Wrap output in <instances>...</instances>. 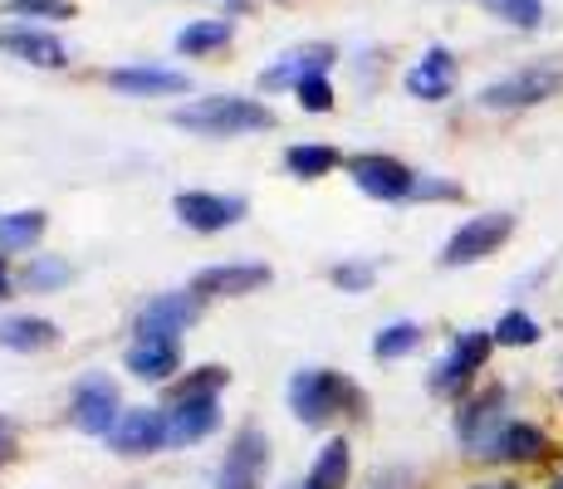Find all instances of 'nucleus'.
Segmentation results:
<instances>
[{
  "instance_id": "nucleus-1",
  "label": "nucleus",
  "mask_w": 563,
  "mask_h": 489,
  "mask_svg": "<svg viewBox=\"0 0 563 489\" xmlns=\"http://www.w3.org/2000/svg\"><path fill=\"white\" fill-rule=\"evenodd\" d=\"M510 387L505 382H481L465 401H456V416H451V431H456V445L465 460L475 465H495L500 455V436L510 426Z\"/></svg>"
},
{
  "instance_id": "nucleus-2",
  "label": "nucleus",
  "mask_w": 563,
  "mask_h": 489,
  "mask_svg": "<svg viewBox=\"0 0 563 489\" xmlns=\"http://www.w3.org/2000/svg\"><path fill=\"white\" fill-rule=\"evenodd\" d=\"M279 118L269 103L260 98H241V93H216V98H197V103L172 108V127H187L197 137H245V133H269Z\"/></svg>"
},
{
  "instance_id": "nucleus-3",
  "label": "nucleus",
  "mask_w": 563,
  "mask_h": 489,
  "mask_svg": "<svg viewBox=\"0 0 563 489\" xmlns=\"http://www.w3.org/2000/svg\"><path fill=\"white\" fill-rule=\"evenodd\" d=\"M495 357V333L490 329H461L451 333L446 353L431 363L427 373V391L441 401H465L475 387H481V373Z\"/></svg>"
},
{
  "instance_id": "nucleus-4",
  "label": "nucleus",
  "mask_w": 563,
  "mask_h": 489,
  "mask_svg": "<svg viewBox=\"0 0 563 489\" xmlns=\"http://www.w3.org/2000/svg\"><path fill=\"white\" fill-rule=\"evenodd\" d=\"M289 411L305 426H329L349 411H363V391L333 367H305V373L289 377Z\"/></svg>"
},
{
  "instance_id": "nucleus-5",
  "label": "nucleus",
  "mask_w": 563,
  "mask_h": 489,
  "mask_svg": "<svg viewBox=\"0 0 563 489\" xmlns=\"http://www.w3.org/2000/svg\"><path fill=\"white\" fill-rule=\"evenodd\" d=\"M515 215L510 211H481L471 221H461L456 231L446 235L441 245V269H471V265H485L490 255H500L515 235Z\"/></svg>"
},
{
  "instance_id": "nucleus-6",
  "label": "nucleus",
  "mask_w": 563,
  "mask_h": 489,
  "mask_svg": "<svg viewBox=\"0 0 563 489\" xmlns=\"http://www.w3.org/2000/svg\"><path fill=\"white\" fill-rule=\"evenodd\" d=\"M559 89H563L559 69H549V64H529V69H515V74H505V79L485 84V89L475 93V108H485V113H525V108L549 103Z\"/></svg>"
},
{
  "instance_id": "nucleus-7",
  "label": "nucleus",
  "mask_w": 563,
  "mask_h": 489,
  "mask_svg": "<svg viewBox=\"0 0 563 489\" xmlns=\"http://www.w3.org/2000/svg\"><path fill=\"white\" fill-rule=\"evenodd\" d=\"M343 171L373 201L397 205V201H411V191H417V171L402 157H393V152H353V157H343Z\"/></svg>"
},
{
  "instance_id": "nucleus-8",
  "label": "nucleus",
  "mask_w": 563,
  "mask_h": 489,
  "mask_svg": "<svg viewBox=\"0 0 563 489\" xmlns=\"http://www.w3.org/2000/svg\"><path fill=\"white\" fill-rule=\"evenodd\" d=\"M201 309H206V299H201L197 289L157 293V299L143 303V313H137L133 333H137V338H172V343H181V333H187L191 323L201 319Z\"/></svg>"
},
{
  "instance_id": "nucleus-9",
  "label": "nucleus",
  "mask_w": 563,
  "mask_h": 489,
  "mask_svg": "<svg viewBox=\"0 0 563 489\" xmlns=\"http://www.w3.org/2000/svg\"><path fill=\"white\" fill-rule=\"evenodd\" d=\"M172 211H177V221L187 225V231L197 235H221L231 231V225L245 221V196H221V191H177L172 196Z\"/></svg>"
},
{
  "instance_id": "nucleus-10",
  "label": "nucleus",
  "mask_w": 563,
  "mask_h": 489,
  "mask_svg": "<svg viewBox=\"0 0 563 489\" xmlns=\"http://www.w3.org/2000/svg\"><path fill=\"white\" fill-rule=\"evenodd\" d=\"M123 411H128L123 397H118V387L108 382V377H84L69 397V421H74V431H84V436H113Z\"/></svg>"
},
{
  "instance_id": "nucleus-11",
  "label": "nucleus",
  "mask_w": 563,
  "mask_h": 489,
  "mask_svg": "<svg viewBox=\"0 0 563 489\" xmlns=\"http://www.w3.org/2000/svg\"><path fill=\"white\" fill-rule=\"evenodd\" d=\"M269 465V436L260 426H241L225 451L221 470H216V489H260Z\"/></svg>"
},
{
  "instance_id": "nucleus-12",
  "label": "nucleus",
  "mask_w": 563,
  "mask_h": 489,
  "mask_svg": "<svg viewBox=\"0 0 563 489\" xmlns=\"http://www.w3.org/2000/svg\"><path fill=\"white\" fill-rule=\"evenodd\" d=\"M118 455L128 460H143V455H157L162 445H172V426H167V407H133L123 411V421L108 436Z\"/></svg>"
},
{
  "instance_id": "nucleus-13",
  "label": "nucleus",
  "mask_w": 563,
  "mask_h": 489,
  "mask_svg": "<svg viewBox=\"0 0 563 489\" xmlns=\"http://www.w3.org/2000/svg\"><path fill=\"white\" fill-rule=\"evenodd\" d=\"M456 79H461L456 54H451L446 45H431V49L407 69L402 84H407L411 98H421V103H446V98L456 93Z\"/></svg>"
},
{
  "instance_id": "nucleus-14",
  "label": "nucleus",
  "mask_w": 563,
  "mask_h": 489,
  "mask_svg": "<svg viewBox=\"0 0 563 489\" xmlns=\"http://www.w3.org/2000/svg\"><path fill=\"white\" fill-rule=\"evenodd\" d=\"M333 59H339V49H333V45L289 49V54H279V59L269 64V69H260V89H265V93H279V89L295 93L299 84L309 79V74H329V69H333Z\"/></svg>"
},
{
  "instance_id": "nucleus-15",
  "label": "nucleus",
  "mask_w": 563,
  "mask_h": 489,
  "mask_svg": "<svg viewBox=\"0 0 563 489\" xmlns=\"http://www.w3.org/2000/svg\"><path fill=\"white\" fill-rule=\"evenodd\" d=\"M269 279H275V269L245 259V265H206L201 275L191 279V289H197L201 299H245V293L265 289Z\"/></svg>"
},
{
  "instance_id": "nucleus-16",
  "label": "nucleus",
  "mask_w": 563,
  "mask_h": 489,
  "mask_svg": "<svg viewBox=\"0 0 563 489\" xmlns=\"http://www.w3.org/2000/svg\"><path fill=\"white\" fill-rule=\"evenodd\" d=\"M108 89L128 98H172L187 93L191 79L181 69H162V64H123V69H108Z\"/></svg>"
},
{
  "instance_id": "nucleus-17",
  "label": "nucleus",
  "mask_w": 563,
  "mask_h": 489,
  "mask_svg": "<svg viewBox=\"0 0 563 489\" xmlns=\"http://www.w3.org/2000/svg\"><path fill=\"white\" fill-rule=\"evenodd\" d=\"M0 49L15 54L20 64H35V69H64V64H69L64 40L40 25H5L0 30Z\"/></svg>"
},
{
  "instance_id": "nucleus-18",
  "label": "nucleus",
  "mask_w": 563,
  "mask_h": 489,
  "mask_svg": "<svg viewBox=\"0 0 563 489\" xmlns=\"http://www.w3.org/2000/svg\"><path fill=\"white\" fill-rule=\"evenodd\" d=\"M549 455H554V436H549L539 421H525L515 416L510 426H505L500 436V455H495V465H510V470H529V465H544Z\"/></svg>"
},
{
  "instance_id": "nucleus-19",
  "label": "nucleus",
  "mask_w": 563,
  "mask_h": 489,
  "mask_svg": "<svg viewBox=\"0 0 563 489\" xmlns=\"http://www.w3.org/2000/svg\"><path fill=\"white\" fill-rule=\"evenodd\" d=\"M172 445H197L221 426V397H172L167 407Z\"/></svg>"
},
{
  "instance_id": "nucleus-20",
  "label": "nucleus",
  "mask_w": 563,
  "mask_h": 489,
  "mask_svg": "<svg viewBox=\"0 0 563 489\" xmlns=\"http://www.w3.org/2000/svg\"><path fill=\"white\" fill-rule=\"evenodd\" d=\"M123 367L137 382H172L181 373V343L172 338H133L123 353Z\"/></svg>"
},
{
  "instance_id": "nucleus-21",
  "label": "nucleus",
  "mask_w": 563,
  "mask_h": 489,
  "mask_svg": "<svg viewBox=\"0 0 563 489\" xmlns=\"http://www.w3.org/2000/svg\"><path fill=\"white\" fill-rule=\"evenodd\" d=\"M59 343V323L40 319V313H10L0 319V347L5 353H45Z\"/></svg>"
},
{
  "instance_id": "nucleus-22",
  "label": "nucleus",
  "mask_w": 563,
  "mask_h": 489,
  "mask_svg": "<svg viewBox=\"0 0 563 489\" xmlns=\"http://www.w3.org/2000/svg\"><path fill=\"white\" fill-rule=\"evenodd\" d=\"M349 480H353V445L343 436H333L319 451V460L309 465L305 489H349Z\"/></svg>"
},
{
  "instance_id": "nucleus-23",
  "label": "nucleus",
  "mask_w": 563,
  "mask_h": 489,
  "mask_svg": "<svg viewBox=\"0 0 563 489\" xmlns=\"http://www.w3.org/2000/svg\"><path fill=\"white\" fill-rule=\"evenodd\" d=\"M235 40V20H191L187 30H177V54H187V59H206V54L225 49Z\"/></svg>"
},
{
  "instance_id": "nucleus-24",
  "label": "nucleus",
  "mask_w": 563,
  "mask_h": 489,
  "mask_svg": "<svg viewBox=\"0 0 563 489\" xmlns=\"http://www.w3.org/2000/svg\"><path fill=\"white\" fill-rule=\"evenodd\" d=\"M339 167H343V157L333 147H323V143L285 147V171H289V177H299V181H323V177H333Z\"/></svg>"
},
{
  "instance_id": "nucleus-25",
  "label": "nucleus",
  "mask_w": 563,
  "mask_h": 489,
  "mask_svg": "<svg viewBox=\"0 0 563 489\" xmlns=\"http://www.w3.org/2000/svg\"><path fill=\"white\" fill-rule=\"evenodd\" d=\"M421 343H427V329L411 319H397V323H387V329L373 333V357L377 363H402V357H411Z\"/></svg>"
},
{
  "instance_id": "nucleus-26",
  "label": "nucleus",
  "mask_w": 563,
  "mask_h": 489,
  "mask_svg": "<svg viewBox=\"0 0 563 489\" xmlns=\"http://www.w3.org/2000/svg\"><path fill=\"white\" fill-rule=\"evenodd\" d=\"M490 333H495V347L525 353V347H539V338H544V323H539L529 309H505L500 319H495Z\"/></svg>"
},
{
  "instance_id": "nucleus-27",
  "label": "nucleus",
  "mask_w": 563,
  "mask_h": 489,
  "mask_svg": "<svg viewBox=\"0 0 563 489\" xmlns=\"http://www.w3.org/2000/svg\"><path fill=\"white\" fill-rule=\"evenodd\" d=\"M475 5H481L485 15H495V20H500V25L525 30V35H534V30L549 20L544 0H475Z\"/></svg>"
},
{
  "instance_id": "nucleus-28",
  "label": "nucleus",
  "mask_w": 563,
  "mask_h": 489,
  "mask_svg": "<svg viewBox=\"0 0 563 489\" xmlns=\"http://www.w3.org/2000/svg\"><path fill=\"white\" fill-rule=\"evenodd\" d=\"M45 211H5L0 215V249H30L45 235Z\"/></svg>"
},
{
  "instance_id": "nucleus-29",
  "label": "nucleus",
  "mask_w": 563,
  "mask_h": 489,
  "mask_svg": "<svg viewBox=\"0 0 563 489\" xmlns=\"http://www.w3.org/2000/svg\"><path fill=\"white\" fill-rule=\"evenodd\" d=\"M20 285H25L30 293H49V289L69 285V259H59V255H30Z\"/></svg>"
},
{
  "instance_id": "nucleus-30",
  "label": "nucleus",
  "mask_w": 563,
  "mask_h": 489,
  "mask_svg": "<svg viewBox=\"0 0 563 489\" xmlns=\"http://www.w3.org/2000/svg\"><path fill=\"white\" fill-rule=\"evenodd\" d=\"M5 15L10 20H49V25H59V20H74V0H5Z\"/></svg>"
},
{
  "instance_id": "nucleus-31",
  "label": "nucleus",
  "mask_w": 563,
  "mask_h": 489,
  "mask_svg": "<svg viewBox=\"0 0 563 489\" xmlns=\"http://www.w3.org/2000/svg\"><path fill=\"white\" fill-rule=\"evenodd\" d=\"M225 382H231V373L225 367H197V373H187L177 387H172V397H221Z\"/></svg>"
},
{
  "instance_id": "nucleus-32",
  "label": "nucleus",
  "mask_w": 563,
  "mask_h": 489,
  "mask_svg": "<svg viewBox=\"0 0 563 489\" xmlns=\"http://www.w3.org/2000/svg\"><path fill=\"white\" fill-rule=\"evenodd\" d=\"M329 285L343 293H367L377 285V265H367V259H343V265L329 269Z\"/></svg>"
},
{
  "instance_id": "nucleus-33",
  "label": "nucleus",
  "mask_w": 563,
  "mask_h": 489,
  "mask_svg": "<svg viewBox=\"0 0 563 489\" xmlns=\"http://www.w3.org/2000/svg\"><path fill=\"white\" fill-rule=\"evenodd\" d=\"M333 98H339V93H333L329 74H309V79L295 89V103L305 108V113H329V108H333Z\"/></svg>"
},
{
  "instance_id": "nucleus-34",
  "label": "nucleus",
  "mask_w": 563,
  "mask_h": 489,
  "mask_svg": "<svg viewBox=\"0 0 563 489\" xmlns=\"http://www.w3.org/2000/svg\"><path fill=\"white\" fill-rule=\"evenodd\" d=\"M411 201H465V187L451 177H431V171H417V191H411Z\"/></svg>"
},
{
  "instance_id": "nucleus-35",
  "label": "nucleus",
  "mask_w": 563,
  "mask_h": 489,
  "mask_svg": "<svg viewBox=\"0 0 563 489\" xmlns=\"http://www.w3.org/2000/svg\"><path fill=\"white\" fill-rule=\"evenodd\" d=\"M363 489H421V475L411 465H377L363 480Z\"/></svg>"
},
{
  "instance_id": "nucleus-36",
  "label": "nucleus",
  "mask_w": 563,
  "mask_h": 489,
  "mask_svg": "<svg viewBox=\"0 0 563 489\" xmlns=\"http://www.w3.org/2000/svg\"><path fill=\"white\" fill-rule=\"evenodd\" d=\"M465 489H529L519 475H485V480H471Z\"/></svg>"
},
{
  "instance_id": "nucleus-37",
  "label": "nucleus",
  "mask_w": 563,
  "mask_h": 489,
  "mask_svg": "<svg viewBox=\"0 0 563 489\" xmlns=\"http://www.w3.org/2000/svg\"><path fill=\"white\" fill-rule=\"evenodd\" d=\"M10 451H15V421L0 416V455H10Z\"/></svg>"
},
{
  "instance_id": "nucleus-38",
  "label": "nucleus",
  "mask_w": 563,
  "mask_h": 489,
  "mask_svg": "<svg viewBox=\"0 0 563 489\" xmlns=\"http://www.w3.org/2000/svg\"><path fill=\"white\" fill-rule=\"evenodd\" d=\"M10 289H15V279H10V265H5V255H0V303L10 299Z\"/></svg>"
},
{
  "instance_id": "nucleus-39",
  "label": "nucleus",
  "mask_w": 563,
  "mask_h": 489,
  "mask_svg": "<svg viewBox=\"0 0 563 489\" xmlns=\"http://www.w3.org/2000/svg\"><path fill=\"white\" fill-rule=\"evenodd\" d=\"M544 489H563V470H554V475H549V485Z\"/></svg>"
},
{
  "instance_id": "nucleus-40",
  "label": "nucleus",
  "mask_w": 563,
  "mask_h": 489,
  "mask_svg": "<svg viewBox=\"0 0 563 489\" xmlns=\"http://www.w3.org/2000/svg\"><path fill=\"white\" fill-rule=\"evenodd\" d=\"M221 5H231V10H245V0H221Z\"/></svg>"
},
{
  "instance_id": "nucleus-41",
  "label": "nucleus",
  "mask_w": 563,
  "mask_h": 489,
  "mask_svg": "<svg viewBox=\"0 0 563 489\" xmlns=\"http://www.w3.org/2000/svg\"><path fill=\"white\" fill-rule=\"evenodd\" d=\"M559 401H563V387H559Z\"/></svg>"
}]
</instances>
